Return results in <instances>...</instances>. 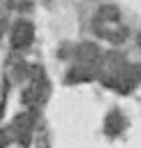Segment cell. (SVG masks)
Segmentation results:
<instances>
[{
	"instance_id": "6da1fadb",
	"label": "cell",
	"mask_w": 141,
	"mask_h": 148,
	"mask_svg": "<svg viewBox=\"0 0 141 148\" xmlns=\"http://www.w3.org/2000/svg\"><path fill=\"white\" fill-rule=\"evenodd\" d=\"M32 25L30 23H25V21H21V23H16V28L12 30V46L14 49H25V46H30V42H32Z\"/></svg>"
},
{
	"instance_id": "7a4b0ae2",
	"label": "cell",
	"mask_w": 141,
	"mask_h": 148,
	"mask_svg": "<svg viewBox=\"0 0 141 148\" xmlns=\"http://www.w3.org/2000/svg\"><path fill=\"white\" fill-rule=\"evenodd\" d=\"M0 32H2V21H0Z\"/></svg>"
}]
</instances>
